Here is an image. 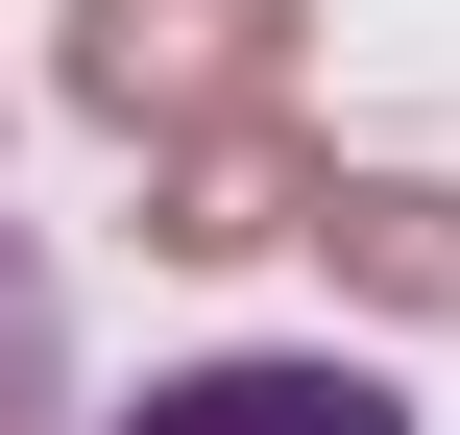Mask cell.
Returning <instances> with one entry per match:
<instances>
[{
  "label": "cell",
  "instance_id": "cell-1",
  "mask_svg": "<svg viewBox=\"0 0 460 435\" xmlns=\"http://www.w3.org/2000/svg\"><path fill=\"white\" fill-rule=\"evenodd\" d=\"M291 24H315V0H73V121H121V145L267 121V97H291Z\"/></svg>",
  "mask_w": 460,
  "mask_h": 435
},
{
  "label": "cell",
  "instance_id": "cell-2",
  "mask_svg": "<svg viewBox=\"0 0 460 435\" xmlns=\"http://www.w3.org/2000/svg\"><path fill=\"white\" fill-rule=\"evenodd\" d=\"M97 435H412V387H364V363H315V339H243V363L121 387Z\"/></svg>",
  "mask_w": 460,
  "mask_h": 435
},
{
  "label": "cell",
  "instance_id": "cell-3",
  "mask_svg": "<svg viewBox=\"0 0 460 435\" xmlns=\"http://www.w3.org/2000/svg\"><path fill=\"white\" fill-rule=\"evenodd\" d=\"M291 218H315V145H291V121L146 145V242H170V266H243V242H291Z\"/></svg>",
  "mask_w": 460,
  "mask_h": 435
},
{
  "label": "cell",
  "instance_id": "cell-4",
  "mask_svg": "<svg viewBox=\"0 0 460 435\" xmlns=\"http://www.w3.org/2000/svg\"><path fill=\"white\" fill-rule=\"evenodd\" d=\"M340 291H388V315H460V194L437 170H315V218H291Z\"/></svg>",
  "mask_w": 460,
  "mask_h": 435
},
{
  "label": "cell",
  "instance_id": "cell-5",
  "mask_svg": "<svg viewBox=\"0 0 460 435\" xmlns=\"http://www.w3.org/2000/svg\"><path fill=\"white\" fill-rule=\"evenodd\" d=\"M0 435H73V291L24 218H0Z\"/></svg>",
  "mask_w": 460,
  "mask_h": 435
}]
</instances>
